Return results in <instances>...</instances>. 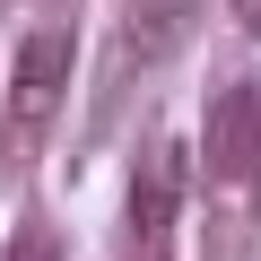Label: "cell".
Wrapping results in <instances>:
<instances>
[{"instance_id": "1", "label": "cell", "mask_w": 261, "mask_h": 261, "mask_svg": "<svg viewBox=\"0 0 261 261\" xmlns=\"http://www.w3.org/2000/svg\"><path fill=\"white\" fill-rule=\"evenodd\" d=\"M70 61H79V35H70V27H35V35H18V61H9V166L44 140V122L61 113Z\"/></svg>"}, {"instance_id": "2", "label": "cell", "mask_w": 261, "mask_h": 261, "mask_svg": "<svg viewBox=\"0 0 261 261\" xmlns=\"http://www.w3.org/2000/svg\"><path fill=\"white\" fill-rule=\"evenodd\" d=\"M200 157H209V174H218V183H235V192L261 174V87H252V79H226V87L209 96Z\"/></svg>"}, {"instance_id": "3", "label": "cell", "mask_w": 261, "mask_h": 261, "mask_svg": "<svg viewBox=\"0 0 261 261\" xmlns=\"http://www.w3.org/2000/svg\"><path fill=\"white\" fill-rule=\"evenodd\" d=\"M174 218H183V148L157 140L130 174V252L140 261H174Z\"/></svg>"}, {"instance_id": "4", "label": "cell", "mask_w": 261, "mask_h": 261, "mask_svg": "<svg viewBox=\"0 0 261 261\" xmlns=\"http://www.w3.org/2000/svg\"><path fill=\"white\" fill-rule=\"evenodd\" d=\"M0 261H61V235H53L44 218H27L9 244H0Z\"/></svg>"}, {"instance_id": "5", "label": "cell", "mask_w": 261, "mask_h": 261, "mask_svg": "<svg viewBox=\"0 0 261 261\" xmlns=\"http://www.w3.org/2000/svg\"><path fill=\"white\" fill-rule=\"evenodd\" d=\"M226 18H244V27H252V18H261V0H226Z\"/></svg>"}, {"instance_id": "6", "label": "cell", "mask_w": 261, "mask_h": 261, "mask_svg": "<svg viewBox=\"0 0 261 261\" xmlns=\"http://www.w3.org/2000/svg\"><path fill=\"white\" fill-rule=\"evenodd\" d=\"M0 9H9V0H0Z\"/></svg>"}]
</instances>
